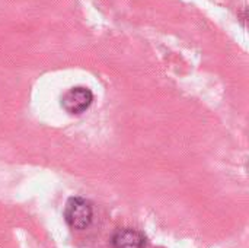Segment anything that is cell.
I'll return each mask as SVG.
<instances>
[{
	"label": "cell",
	"instance_id": "3",
	"mask_svg": "<svg viewBox=\"0 0 249 248\" xmlns=\"http://www.w3.org/2000/svg\"><path fill=\"white\" fill-rule=\"evenodd\" d=\"M144 235L133 228L118 229L112 237V248H144Z\"/></svg>",
	"mask_w": 249,
	"mask_h": 248
},
{
	"label": "cell",
	"instance_id": "2",
	"mask_svg": "<svg viewBox=\"0 0 249 248\" xmlns=\"http://www.w3.org/2000/svg\"><path fill=\"white\" fill-rule=\"evenodd\" d=\"M93 101V95L90 89L83 86H76L69 89L61 99L63 108L70 114H82L85 113Z\"/></svg>",
	"mask_w": 249,
	"mask_h": 248
},
{
	"label": "cell",
	"instance_id": "1",
	"mask_svg": "<svg viewBox=\"0 0 249 248\" xmlns=\"http://www.w3.org/2000/svg\"><path fill=\"white\" fill-rule=\"evenodd\" d=\"M93 216V209L90 202L82 197H70L66 203L64 218L70 228L85 229L90 225Z\"/></svg>",
	"mask_w": 249,
	"mask_h": 248
}]
</instances>
